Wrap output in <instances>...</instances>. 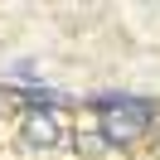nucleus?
Listing matches in <instances>:
<instances>
[{
  "label": "nucleus",
  "instance_id": "f257e3e1",
  "mask_svg": "<svg viewBox=\"0 0 160 160\" xmlns=\"http://www.w3.org/2000/svg\"><path fill=\"white\" fill-rule=\"evenodd\" d=\"M97 112L107 117V131H102V136H107L112 146H117V141L146 136L150 117H155V107H150V102H141V97H97Z\"/></svg>",
  "mask_w": 160,
  "mask_h": 160
},
{
  "label": "nucleus",
  "instance_id": "f03ea898",
  "mask_svg": "<svg viewBox=\"0 0 160 160\" xmlns=\"http://www.w3.org/2000/svg\"><path fill=\"white\" fill-rule=\"evenodd\" d=\"M24 136H29L34 146H53V141H58V126H53L49 112H34V117L24 121Z\"/></svg>",
  "mask_w": 160,
  "mask_h": 160
},
{
  "label": "nucleus",
  "instance_id": "7ed1b4c3",
  "mask_svg": "<svg viewBox=\"0 0 160 160\" xmlns=\"http://www.w3.org/2000/svg\"><path fill=\"white\" fill-rule=\"evenodd\" d=\"M20 97L29 102V107H53V102H58V92H53V88H24Z\"/></svg>",
  "mask_w": 160,
  "mask_h": 160
}]
</instances>
